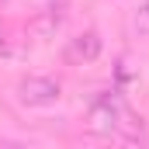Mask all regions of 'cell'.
Listing matches in <instances>:
<instances>
[{
    "label": "cell",
    "mask_w": 149,
    "mask_h": 149,
    "mask_svg": "<svg viewBox=\"0 0 149 149\" xmlns=\"http://www.w3.org/2000/svg\"><path fill=\"white\" fill-rule=\"evenodd\" d=\"M59 97H63V87L52 76H24L17 83V101L28 104V108H49Z\"/></svg>",
    "instance_id": "cell-1"
},
{
    "label": "cell",
    "mask_w": 149,
    "mask_h": 149,
    "mask_svg": "<svg viewBox=\"0 0 149 149\" xmlns=\"http://www.w3.org/2000/svg\"><path fill=\"white\" fill-rule=\"evenodd\" d=\"M121 111H125V104L118 101V97H101V101H94V108H90V118H87V128L94 132V135H111L114 128L121 125Z\"/></svg>",
    "instance_id": "cell-2"
},
{
    "label": "cell",
    "mask_w": 149,
    "mask_h": 149,
    "mask_svg": "<svg viewBox=\"0 0 149 149\" xmlns=\"http://www.w3.org/2000/svg\"><path fill=\"white\" fill-rule=\"evenodd\" d=\"M97 56H101V35L97 31H83V35L70 38V45H66L70 63H94Z\"/></svg>",
    "instance_id": "cell-3"
},
{
    "label": "cell",
    "mask_w": 149,
    "mask_h": 149,
    "mask_svg": "<svg viewBox=\"0 0 149 149\" xmlns=\"http://www.w3.org/2000/svg\"><path fill=\"white\" fill-rule=\"evenodd\" d=\"M132 24H135L139 35H149V3H142V7L135 10V21H132Z\"/></svg>",
    "instance_id": "cell-4"
},
{
    "label": "cell",
    "mask_w": 149,
    "mask_h": 149,
    "mask_svg": "<svg viewBox=\"0 0 149 149\" xmlns=\"http://www.w3.org/2000/svg\"><path fill=\"white\" fill-rule=\"evenodd\" d=\"M121 149H146V142H142V135H128L121 142Z\"/></svg>",
    "instance_id": "cell-5"
},
{
    "label": "cell",
    "mask_w": 149,
    "mask_h": 149,
    "mask_svg": "<svg viewBox=\"0 0 149 149\" xmlns=\"http://www.w3.org/2000/svg\"><path fill=\"white\" fill-rule=\"evenodd\" d=\"M0 42H3V24H0Z\"/></svg>",
    "instance_id": "cell-6"
}]
</instances>
